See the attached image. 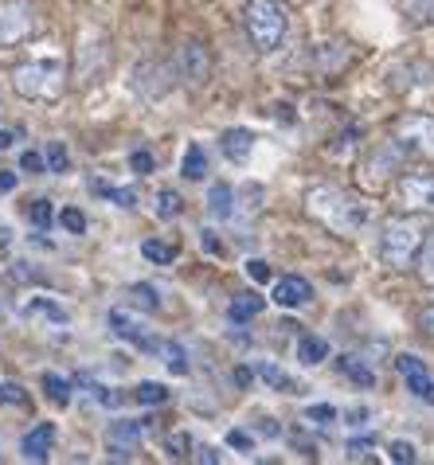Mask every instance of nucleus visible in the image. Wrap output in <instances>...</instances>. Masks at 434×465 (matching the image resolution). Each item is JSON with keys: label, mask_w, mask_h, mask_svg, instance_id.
<instances>
[{"label": "nucleus", "mask_w": 434, "mask_h": 465, "mask_svg": "<svg viewBox=\"0 0 434 465\" xmlns=\"http://www.w3.org/2000/svg\"><path fill=\"white\" fill-rule=\"evenodd\" d=\"M305 212H310L317 223H325L337 235H356L368 223V203H360L349 192H340L333 184H317L305 196Z\"/></svg>", "instance_id": "f257e3e1"}, {"label": "nucleus", "mask_w": 434, "mask_h": 465, "mask_svg": "<svg viewBox=\"0 0 434 465\" xmlns=\"http://www.w3.org/2000/svg\"><path fill=\"white\" fill-rule=\"evenodd\" d=\"M12 86H16L20 98H32V102H47V98H59L63 86H67V67L59 59H35V63H24V67L12 71Z\"/></svg>", "instance_id": "f03ea898"}, {"label": "nucleus", "mask_w": 434, "mask_h": 465, "mask_svg": "<svg viewBox=\"0 0 434 465\" xmlns=\"http://www.w3.org/2000/svg\"><path fill=\"white\" fill-rule=\"evenodd\" d=\"M242 24H247V35L259 51H278V44L286 40V8L278 0H247V12H242Z\"/></svg>", "instance_id": "7ed1b4c3"}, {"label": "nucleus", "mask_w": 434, "mask_h": 465, "mask_svg": "<svg viewBox=\"0 0 434 465\" xmlns=\"http://www.w3.org/2000/svg\"><path fill=\"white\" fill-rule=\"evenodd\" d=\"M419 247H423V227L415 219H388L384 235H380V258L391 270H407L415 262Z\"/></svg>", "instance_id": "20e7f679"}, {"label": "nucleus", "mask_w": 434, "mask_h": 465, "mask_svg": "<svg viewBox=\"0 0 434 465\" xmlns=\"http://www.w3.org/2000/svg\"><path fill=\"white\" fill-rule=\"evenodd\" d=\"M35 32V8L28 0H5L0 5V47H16Z\"/></svg>", "instance_id": "39448f33"}, {"label": "nucleus", "mask_w": 434, "mask_h": 465, "mask_svg": "<svg viewBox=\"0 0 434 465\" xmlns=\"http://www.w3.org/2000/svg\"><path fill=\"white\" fill-rule=\"evenodd\" d=\"M133 90H137V98H145V102L164 98V94L173 90V67H169V63H157V59L137 63V71H133Z\"/></svg>", "instance_id": "423d86ee"}, {"label": "nucleus", "mask_w": 434, "mask_h": 465, "mask_svg": "<svg viewBox=\"0 0 434 465\" xmlns=\"http://www.w3.org/2000/svg\"><path fill=\"white\" fill-rule=\"evenodd\" d=\"M176 74L192 86H203L212 79V51L200 40H188L181 51H176Z\"/></svg>", "instance_id": "0eeeda50"}, {"label": "nucleus", "mask_w": 434, "mask_h": 465, "mask_svg": "<svg viewBox=\"0 0 434 465\" xmlns=\"http://www.w3.org/2000/svg\"><path fill=\"white\" fill-rule=\"evenodd\" d=\"M110 329L118 332L122 341L137 344V348H142V352H153V356H157V344H161V337H153L145 321L130 313V305H125V309H110Z\"/></svg>", "instance_id": "6e6552de"}, {"label": "nucleus", "mask_w": 434, "mask_h": 465, "mask_svg": "<svg viewBox=\"0 0 434 465\" xmlns=\"http://www.w3.org/2000/svg\"><path fill=\"white\" fill-rule=\"evenodd\" d=\"M399 200L411 212H427L434 215V176L430 173H411L399 180Z\"/></svg>", "instance_id": "1a4fd4ad"}, {"label": "nucleus", "mask_w": 434, "mask_h": 465, "mask_svg": "<svg viewBox=\"0 0 434 465\" xmlns=\"http://www.w3.org/2000/svg\"><path fill=\"white\" fill-rule=\"evenodd\" d=\"M399 141L415 153H427L434 157V118H423V114H411V118L399 122Z\"/></svg>", "instance_id": "9d476101"}, {"label": "nucleus", "mask_w": 434, "mask_h": 465, "mask_svg": "<svg viewBox=\"0 0 434 465\" xmlns=\"http://www.w3.org/2000/svg\"><path fill=\"white\" fill-rule=\"evenodd\" d=\"M142 434H145V426L142 422H113L110 430H106V450H110V458H130L137 446H142Z\"/></svg>", "instance_id": "9b49d317"}, {"label": "nucleus", "mask_w": 434, "mask_h": 465, "mask_svg": "<svg viewBox=\"0 0 434 465\" xmlns=\"http://www.w3.org/2000/svg\"><path fill=\"white\" fill-rule=\"evenodd\" d=\"M274 302L282 309H301V305L313 302V286L305 278H298V274H286V278L274 282Z\"/></svg>", "instance_id": "f8f14e48"}, {"label": "nucleus", "mask_w": 434, "mask_h": 465, "mask_svg": "<svg viewBox=\"0 0 434 465\" xmlns=\"http://www.w3.org/2000/svg\"><path fill=\"white\" fill-rule=\"evenodd\" d=\"M395 368L403 371V380H407V391H411V395H419V399H430V403H434V380L427 376L423 360H419V356H399V360H395Z\"/></svg>", "instance_id": "ddd939ff"}, {"label": "nucleus", "mask_w": 434, "mask_h": 465, "mask_svg": "<svg viewBox=\"0 0 434 465\" xmlns=\"http://www.w3.org/2000/svg\"><path fill=\"white\" fill-rule=\"evenodd\" d=\"M51 442H55V422H40V426H32V430L24 434L20 454L28 461H47L51 458Z\"/></svg>", "instance_id": "4468645a"}, {"label": "nucleus", "mask_w": 434, "mask_h": 465, "mask_svg": "<svg viewBox=\"0 0 434 465\" xmlns=\"http://www.w3.org/2000/svg\"><path fill=\"white\" fill-rule=\"evenodd\" d=\"M220 149H223V157L227 161H235V164H242L251 157V149H254V134L251 129H223L220 134Z\"/></svg>", "instance_id": "2eb2a0df"}, {"label": "nucleus", "mask_w": 434, "mask_h": 465, "mask_svg": "<svg viewBox=\"0 0 434 465\" xmlns=\"http://www.w3.org/2000/svg\"><path fill=\"white\" fill-rule=\"evenodd\" d=\"M125 305L130 309H142V313H157L161 309V290L149 286V282H133V286H125Z\"/></svg>", "instance_id": "dca6fc26"}, {"label": "nucleus", "mask_w": 434, "mask_h": 465, "mask_svg": "<svg viewBox=\"0 0 434 465\" xmlns=\"http://www.w3.org/2000/svg\"><path fill=\"white\" fill-rule=\"evenodd\" d=\"M208 215L220 219V223L235 215V192H232V184H223V180H220V184L208 188Z\"/></svg>", "instance_id": "f3484780"}, {"label": "nucleus", "mask_w": 434, "mask_h": 465, "mask_svg": "<svg viewBox=\"0 0 434 465\" xmlns=\"http://www.w3.org/2000/svg\"><path fill=\"white\" fill-rule=\"evenodd\" d=\"M337 368H340V376H349L356 387H376V371L368 368L360 356H340Z\"/></svg>", "instance_id": "a211bd4d"}, {"label": "nucleus", "mask_w": 434, "mask_h": 465, "mask_svg": "<svg viewBox=\"0 0 434 465\" xmlns=\"http://www.w3.org/2000/svg\"><path fill=\"white\" fill-rule=\"evenodd\" d=\"M157 356L164 360V364H169L173 376H188V368H192V364H188V352H184L181 341H161V344H157Z\"/></svg>", "instance_id": "6ab92c4d"}, {"label": "nucleus", "mask_w": 434, "mask_h": 465, "mask_svg": "<svg viewBox=\"0 0 434 465\" xmlns=\"http://www.w3.org/2000/svg\"><path fill=\"white\" fill-rule=\"evenodd\" d=\"M399 12L415 28H430L434 24V0H399Z\"/></svg>", "instance_id": "aec40b11"}, {"label": "nucleus", "mask_w": 434, "mask_h": 465, "mask_svg": "<svg viewBox=\"0 0 434 465\" xmlns=\"http://www.w3.org/2000/svg\"><path fill=\"white\" fill-rule=\"evenodd\" d=\"M298 360H301L305 368H317L321 360H329V341L325 337H313V332H310V337H301L298 341Z\"/></svg>", "instance_id": "412c9836"}, {"label": "nucleus", "mask_w": 434, "mask_h": 465, "mask_svg": "<svg viewBox=\"0 0 434 465\" xmlns=\"http://www.w3.org/2000/svg\"><path fill=\"white\" fill-rule=\"evenodd\" d=\"M262 297L259 293H239L235 297V302H232V309H227V317H232L235 321V325H239V321H251V317H259L262 313Z\"/></svg>", "instance_id": "4be33fe9"}, {"label": "nucleus", "mask_w": 434, "mask_h": 465, "mask_svg": "<svg viewBox=\"0 0 434 465\" xmlns=\"http://www.w3.org/2000/svg\"><path fill=\"white\" fill-rule=\"evenodd\" d=\"M44 391H47V399H51L55 407H67L74 383H71L67 376H55V371H47V376H44Z\"/></svg>", "instance_id": "5701e85b"}, {"label": "nucleus", "mask_w": 434, "mask_h": 465, "mask_svg": "<svg viewBox=\"0 0 434 465\" xmlns=\"http://www.w3.org/2000/svg\"><path fill=\"white\" fill-rule=\"evenodd\" d=\"M153 212H157V219H176L184 212V200H181V192H173V188H161L157 192V200H153Z\"/></svg>", "instance_id": "b1692460"}, {"label": "nucleus", "mask_w": 434, "mask_h": 465, "mask_svg": "<svg viewBox=\"0 0 434 465\" xmlns=\"http://www.w3.org/2000/svg\"><path fill=\"white\" fill-rule=\"evenodd\" d=\"M259 380H262V383H271L274 391H301V387L293 383L278 364H271V360H262V364H259Z\"/></svg>", "instance_id": "393cba45"}, {"label": "nucleus", "mask_w": 434, "mask_h": 465, "mask_svg": "<svg viewBox=\"0 0 434 465\" xmlns=\"http://www.w3.org/2000/svg\"><path fill=\"white\" fill-rule=\"evenodd\" d=\"M181 169H184V180H203L208 176V153H203V145H188Z\"/></svg>", "instance_id": "a878e982"}, {"label": "nucleus", "mask_w": 434, "mask_h": 465, "mask_svg": "<svg viewBox=\"0 0 434 465\" xmlns=\"http://www.w3.org/2000/svg\"><path fill=\"white\" fill-rule=\"evenodd\" d=\"M133 399H137V403H142V407H161V403H169V387L145 380V383H137Z\"/></svg>", "instance_id": "bb28decb"}, {"label": "nucleus", "mask_w": 434, "mask_h": 465, "mask_svg": "<svg viewBox=\"0 0 434 465\" xmlns=\"http://www.w3.org/2000/svg\"><path fill=\"white\" fill-rule=\"evenodd\" d=\"M415 258H419V278H423L427 286H434V231L423 239V247H419Z\"/></svg>", "instance_id": "cd10ccee"}, {"label": "nucleus", "mask_w": 434, "mask_h": 465, "mask_svg": "<svg viewBox=\"0 0 434 465\" xmlns=\"http://www.w3.org/2000/svg\"><path fill=\"white\" fill-rule=\"evenodd\" d=\"M142 254L149 258V262H157V266H169L173 258H176V247H169V242H157V239H145L142 242Z\"/></svg>", "instance_id": "c85d7f7f"}, {"label": "nucleus", "mask_w": 434, "mask_h": 465, "mask_svg": "<svg viewBox=\"0 0 434 465\" xmlns=\"http://www.w3.org/2000/svg\"><path fill=\"white\" fill-rule=\"evenodd\" d=\"M24 313H47L55 325H67V313H63L55 302H47V297H35V302H28V305H24Z\"/></svg>", "instance_id": "c756f323"}, {"label": "nucleus", "mask_w": 434, "mask_h": 465, "mask_svg": "<svg viewBox=\"0 0 434 465\" xmlns=\"http://www.w3.org/2000/svg\"><path fill=\"white\" fill-rule=\"evenodd\" d=\"M32 395L20 383H0V407H28Z\"/></svg>", "instance_id": "7c9ffc66"}, {"label": "nucleus", "mask_w": 434, "mask_h": 465, "mask_svg": "<svg viewBox=\"0 0 434 465\" xmlns=\"http://www.w3.org/2000/svg\"><path fill=\"white\" fill-rule=\"evenodd\" d=\"M59 227L67 231V235H86V215L79 208H63L59 212Z\"/></svg>", "instance_id": "2f4dec72"}, {"label": "nucleus", "mask_w": 434, "mask_h": 465, "mask_svg": "<svg viewBox=\"0 0 434 465\" xmlns=\"http://www.w3.org/2000/svg\"><path fill=\"white\" fill-rule=\"evenodd\" d=\"M91 188L98 192V196H110L113 203H118V208H133V192H122V188H110V184H102V180H91Z\"/></svg>", "instance_id": "473e14b6"}, {"label": "nucleus", "mask_w": 434, "mask_h": 465, "mask_svg": "<svg viewBox=\"0 0 434 465\" xmlns=\"http://www.w3.org/2000/svg\"><path fill=\"white\" fill-rule=\"evenodd\" d=\"M71 164V153L63 149V141H51L47 145V173H63Z\"/></svg>", "instance_id": "72a5a7b5"}, {"label": "nucleus", "mask_w": 434, "mask_h": 465, "mask_svg": "<svg viewBox=\"0 0 434 465\" xmlns=\"http://www.w3.org/2000/svg\"><path fill=\"white\" fill-rule=\"evenodd\" d=\"M28 219H32L35 227H47L51 219H55V212H51V203H47V200H35L32 208H28Z\"/></svg>", "instance_id": "f704fd0d"}, {"label": "nucleus", "mask_w": 434, "mask_h": 465, "mask_svg": "<svg viewBox=\"0 0 434 465\" xmlns=\"http://www.w3.org/2000/svg\"><path fill=\"white\" fill-rule=\"evenodd\" d=\"M388 458H391V461H399V465H411V461H415V446L399 438V442H391V446H388Z\"/></svg>", "instance_id": "c9c22d12"}, {"label": "nucleus", "mask_w": 434, "mask_h": 465, "mask_svg": "<svg viewBox=\"0 0 434 465\" xmlns=\"http://www.w3.org/2000/svg\"><path fill=\"white\" fill-rule=\"evenodd\" d=\"M20 169H24V173H32V176H40V173H47V157H40L35 149H28V153L20 157Z\"/></svg>", "instance_id": "e433bc0d"}, {"label": "nucleus", "mask_w": 434, "mask_h": 465, "mask_svg": "<svg viewBox=\"0 0 434 465\" xmlns=\"http://www.w3.org/2000/svg\"><path fill=\"white\" fill-rule=\"evenodd\" d=\"M247 278L251 282H271L274 274H271V262H262V258H251L247 262Z\"/></svg>", "instance_id": "4c0bfd02"}, {"label": "nucleus", "mask_w": 434, "mask_h": 465, "mask_svg": "<svg viewBox=\"0 0 434 465\" xmlns=\"http://www.w3.org/2000/svg\"><path fill=\"white\" fill-rule=\"evenodd\" d=\"M130 169L137 173V176H149L153 173V153H145V149H137L133 157H130Z\"/></svg>", "instance_id": "58836bf2"}, {"label": "nucleus", "mask_w": 434, "mask_h": 465, "mask_svg": "<svg viewBox=\"0 0 434 465\" xmlns=\"http://www.w3.org/2000/svg\"><path fill=\"white\" fill-rule=\"evenodd\" d=\"M188 450H192V438L188 434H173L169 438V454L173 458H188Z\"/></svg>", "instance_id": "ea45409f"}, {"label": "nucleus", "mask_w": 434, "mask_h": 465, "mask_svg": "<svg viewBox=\"0 0 434 465\" xmlns=\"http://www.w3.org/2000/svg\"><path fill=\"white\" fill-rule=\"evenodd\" d=\"M305 419H310V422H333L337 419V407H329V403L310 407V411H305Z\"/></svg>", "instance_id": "a19ab883"}, {"label": "nucleus", "mask_w": 434, "mask_h": 465, "mask_svg": "<svg viewBox=\"0 0 434 465\" xmlns=\"http://www.w3.org/2000/svg\"><path fill=\"white\" fill-rule=\"evenodd\" d=\"M200 242H203V251L208 254H223V242L215 239V231H200Z\"/></svg>", "instance_id": "79ce46f5"}, {"label": "nucleus", "mask_w": 434, "mask_h": 465, "mask_svg": "<svg viewBox=\"0 0 434 465\" xmlns=\"http://www.w3.org/2000/svg\"><path fill=\"white\" fill-rule=\"evenodd\" d=\"M419 329H423V332H427V337L434 341V302H430V305L423 309V313H419Z\"/></svg>", "instance_id": "37998d69"}, {"label": "nucleus", "mask_w": 434, "mask_h": 465, "mask_svg": "<svg viewBox=\"0 0 434 465\" xmlns=\"http://www.w3.org/2000/svg\"><path fill=\"white\" fill-rule=\"evenodd\" d=\"M227 446H235V450H251L254 442H251V434H247V430H232V434H227Z\"/></svg>", "instance_id": "c03bdc74"}, {"label": "nucleus", "mask_w": 434, "mask_h": 465, "mask_svg": "<svg viewBox=\"0 0 434 465\" xmlns=\"http://www.w3.org/2000/svg\"><path fill=\"white\" fill-rule=\"evenodd\" d=\"M196 461H208V465H215V461H220V450L203 446V450H200V454H196Z\"/></svg>", "instance_id": "a18cd8bd"}, {"label": "nucleus", "mask_w": 434, "mask_h": 465, "mask_svg": "<svg viewBox=\"0 0 434 465\" xmlns=\"http://www.w3.org/2000/svg\"><path fill=\"white\" fill-rule=\"evenodd\" d=\"M12 188H16V173H5V169H0V192H12Z\"/></svg>", "instance_id": "49530a36"}, {"label": "nucleus", "mask_w": 434, "mask_h": 465, "mask_svg": "<svg viewBox=\"0 0 434 465\" xmlns=\"http://www.w3.org/2000/svg\"><path fill=\"white\" fill-rule=\"evenodd\" d=\"M251 380H254V371H247V368H239V371H235V383H239V387H247Z\"/></svg>", "instance_id": "de8ad7c7"}, {"label": "nucleus", "mask_w": 434, "mask_h": 465, "mask_svg": "<svg viewBox=\"0 0 434 465\" xmlns=\"http://www.w3.org/2000/svg\"><path fill=\"white\" fill-rule=\"evenodd\" d=\"M262 434H266V438H274V434H278V426H274L271 419H262Z\"/></svg>", "instance_id": "09e8293b"}, {"label": "nucleus", "mask_w": 434, "mask_h": 465, "mask_svg": "<svg viewBox=\"0 0 434 465\" xmlns=\"http://www.w3.org/2000/svg\"><path fill=\"white\" fill-rule=\"evenodd\" d=\"M12 141H16V137H12V134H8V129H0V149H8V145H12Z\"/></svg>", "instance_id": "8fccbe9b"}]
</instances>
